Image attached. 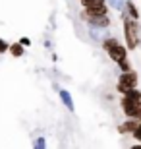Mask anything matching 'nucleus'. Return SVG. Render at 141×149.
<instances>
[{
	"label": "nucleus",
	"mask_w": 141,
	"mask_h": 149,
	"mask_svg": "<svg viewBox=\"0 0 141 149\" xmlns=\"http://www.w3.org/2000/svg\"><path fill=\"white\" fill-rule=\"evenodd\" d=\"M124 37L128 43V49H135L139 45V25L130 16H124Z\"/></svg>",
	"instance_id": "f257e3e1"
},
{
	"label": "nucleus",
	"mask_w": 141,
	"mask_h": 149,
	"mask_svg": "<svg viewBox=\"0 0 141 149\" xmlns=\"http://www.w3.org/2000/svg\"><path fill=\"white\" fill-rule=\"evenodd\" d=\"M135 85H137V74L131 72V70H128V72H122V76H120V79H118V85H116V89H118L120 93H124L126 89L135 87Z\"/></svg>",
	"instance_id": "f03ea898"
},
{
	"label": "nucleus",
	"mask_w": 141,
	"mask_h": 149,
	"mask_svg": "<svg viewBox=\"0 0 141 149\" xmlns=\"http://www.w3.org/2000/svg\"><path fill=\"white\" fill-rule=\"evenodd\" d=\"M122 111L128 118H139L141 120V103H133L130 99H122Z\"/></svg>",
	"instance_id": "7ed1b4c3"
},
{
	"label": "nucleus",
	"mask_w": 141,
	"mask_h": 149,
	"mask_svg": "<svg viewBox=\"0 0 141 149\" xmlns=\"http://www.w3.org/2000/svg\"><path fill=\"white\" fill-rule=\"evenodd\" d=\"M83 17H85L91 25H95V27H106V25H108V17H106V14H95V12L85 10L83 12Z\"/></svg>",
	"instance_id": "20e7f679"
},
{
	"label": "nucleus",
	"mask_w": 141,
	"mask_h": 149,
	"mask_svg": "<svg viewBox=\"0 0 141 149\" xmlns=\"http://www.w3.org/2000/svg\"><path fill=\"white\" fill-rule=\"evenodd\" d=\"M106 52H108V56L112 58L114 62H120V60H124V58H126V54H128V49H126L124 45L116 43V45H112V47H110Z\"/></svg>",
	"instance_id": "39448f33"
},
{
	"label": "nucleus",
	"mask_w": 141,
	"mask_h": 149,
	"mask_svg": "<svg viewBox=\"0 0 141 149\" xmlns=\"http://www.w3.org/2000/svg\"><path fill=\"white\" fill-rule=\"evenodd\" d=\"M81 4L85 6V10H89V12H95V14H106L104 0H81Z\"/></svg>",
	"instance_id": "423d86ee"
},
{
	"label": "nucleus",
	"mask_w": 141,
	"mask_h": 149,
	"mask_svg": "<svg viewBox=\"0 0 141 149\" xmlns=\"http://www.w3.org/2000/svg\"><path fill=\"white\" fill-rule=\"evenodd\" d=\"M58 93H60V99H62V103L66 105V109H68V111H74L76 107H74V99H72L70 91H66V89H58Z\"/></svg>",
	"instance_id": "0eeeda50"
},
{
	"label": "nucleus",
	"mask_w": 141,
	"mask_h": 149,
	"mask_svg": "<svg viewBox=\"0 0 141 149\" xmlns=\"http://www.w3.org/2000/svg\"><path fill=\"white\" fill-rule=\"evenodd\" d=\"M122 95H124L126 99L133 101V103H141V91H137L135 87H130V89H126V91H124Z\"/></svg>",
	"instance_id": "6e6552de"
},
{
	"label": "nucleus",
	"mask_w": 141,
	"mask_h": 149,
	"mask_svg": "<svg viewBox=\"0 0 141 149\" xmlns=\"http://www.w3.org/2000/svg\"><path fill=\"white\" fill-rule=\"evenodd\" d=\"M139 122H141L139 118H130L128 122H124V124H120V128H118V130H120L122 134H126V132H131V130H133V128H135L137 124H139Z\"/></svg>",
	"instance_id": "1a4fd4ad"
},
{
	"label": "nucleus",
	"mask_w": 141,
	"mask_h": 149,
	"mask_svg": "<svg viewBox=\"0 0 141 149\" xmlns=\"http://www.w3.org/2000/svg\"><path fill=\"white\" fill-rule=\"evenodd\" d=\"M124 8H126V14H130V17H133V19H137V17H139V12H137V8L133 6V2H131V0H128V2H126Z\"/></svg>",
	"instance_id": "9d476101"
},
{
	"label": "nucleus",
	"mask_w": 141,
	"mask_h": 149,
	"mask_svg": "<svg viewBox=\"0 0 141 149\" xmlns=\"http://www.w3.org/2000/svg\"><path fill=\"white\" fill-rule=\"evenodd\" d=\"M8 50L12 52V56H16V58H19V56L23 54V45H22V43H14V45H8Z\"/></svg>",
	"instance_id": "9b49d317"
},
{
	"label": "nucleus",
	"mask_w": 141,
	"mask_h": 149,
	"mask_svg": "<svg viewBox=\"0 0 141 149\" xmlns=\"http://www.w3.org/2000/svg\"><path fill=\"white\" fill-rule=\"evenodd\" d=\"M104 4H108L114 10H124V0H104Z\"/></svg>",
	"instance_id": "f8f14e48"
},
{
	"label": "nucleus",
	"mask_w": 141,
	"mask_h": 149,
	"mask_svg": "<svg viewBox=\"0 0 141 149\" xmlns=\"http://www.w3.org/2000/svg\"><path fill=\"white\" fill-rule=\"evenodd\" d=\"M33 147H37V149H44V147H47V139H44V138H37L35 141H33Z\"/></svg>",
	"instance_id": "ddd939ff"
},
{
	"label": "nucleus",
	"mask_w": 141,
	"mask_h": 149,
	"mask_svg": "<svg viewBox=\"0 0 141 149\" xmlns=\"http://www.w3.org/2000/svg\"><path fill=\"white\" fill-rule=\"evenodd\" d=\"M131 134H133V138H135L137 141H141V122L133 128V130H131Z\"/></svg>",
	"instance_id": "4468645a"
},
{
	"label": "nucleus",
	"mask_w": 141,
	"mask_h": 149,
	"mask_svg": "<svg viewBox=\"0 0 141 149\" xmlns=\"http://www.w3.org/2000/svg\"><path fill=\"white\" fill-rule=\"evenodd\" d=\"M116 43H118V41H116V39H104L103 47H104V50H108L110 47H112V45H116Z\"/></svg>",
	"instance_id": "2eb2a0df"
},
{
	"label": "nucleus",
	"mask_w": 141,
	"mask_h": 149,
	"mask_svg": "<svg viewBox=\"0 0 141 149\" xmlns=\"http://www.w3.org/2000/svg\"><path fill=\"white\" fill-rule=\"evenodd\" d=\"M118 64H120V68H122V72H128V70H131V66H130V62L126 60V58H124V60H120Z\"/></svg>",
	"instance_id": "dca6fc26"
},
{
	"label": "nucleus",
	"mask_w": 141,
	"mask_h": 149,
	"mask_svg": "<svg viewBox=\"0 0 141 149\" xmlns=\"http://www.w3.org/2000/svg\"><path fill=\"white\" fill-rule=\"evenodd\" d=\"M89 33H91L93 39H101V31H99V27H95V25H91V31H89Z\"/></svg>",
	"instance_id": "f3484780"
},
{
	"label": "nucleus",
	"mask_w": 141,
	"mask_h": 149,
	"mask_svg": "<svg viewBox=\"0 0 141 149\" xmlns=\"http://www.w3.org/2000/svg\"><path fill=\"white\" fill-rule=\"evenodd\" d=\"M6 50H8V43L4 39H0V52H6Z\"/></svg>",
	"instance_id": "a211bd4d"
},
{
	"label": "nucleus",
	"mask_w": 141,
	"mask_h": 149,
	"mask_svg": "<svg viewBox=\"0 0 141 149\" xmlns=\"http://www.w3.org/2000/svg\"><path fill=\"white\" fill-rule=\"evenodd\" d=\"M19 43H22V45H23V47H27V45H31V41H29V39H27V37H23V39H22V41H19Z\"/></svg>",
	"instance_id": "6ab92c4d"
}]
</instances>
